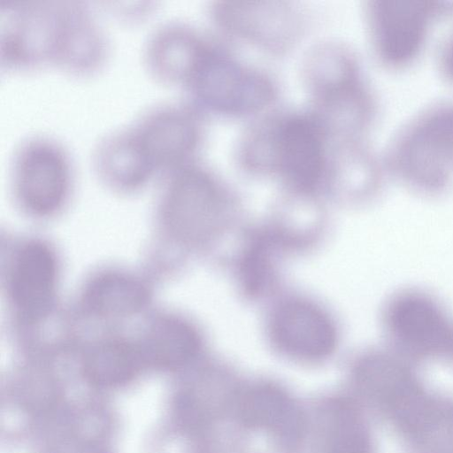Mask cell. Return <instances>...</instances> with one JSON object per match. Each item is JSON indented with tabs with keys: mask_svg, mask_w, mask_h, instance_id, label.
<instances>
[{
	"mask_svg": "<svg viewBox=\"0 0 453 453\" xmlns=\"http://www.w3.org/2000/svg\"><path fill=\"white\" fill-rule=\"evenodd\" d=\"M388 173L426 191L453 180V98L431 102L393 133L382 155Z\"/></svg>",
	"mask_w": 453,
	"mask_h": 453,
	"instance_id": "1",
	"label": "cell"
},
{
	"mask_svg": "<svg viewBox=\"0 0 453 453\" xmlns=\"http://www.w3.org/2000/svg\"><path fill=\"white\" fill-rule=\"evenodd\" d=\"M365 14L377 58L389 70L402 71L420 58L434 23L453 16V1L372 0Z\"/></svg>",
	"mask_w": 453,
	"mask_h": 453,
	"instance_id": "2",
	"label": "cell"
},
{
	"mask_svg": "<svg viewBox=\"0 0 453 453\" xmlns=\"http://www.w3.org/2000/svg\"><path fill=\"white\" fill-rule=\"evenodd\" d=\"M62 26V1L0 0L2 70L54 66Z\"/></svg>",
	"mask_w": 453,
	"mask_h": 453,
	"instance_id": "3",
	"label": "cell"
},
{
	"mask_svg": "<svg viewBox=\"0 0 453 453\" xmlns=\"http://www.w3.org/2000/svg\"><path fill=\"white\" fill-rule=\"evenodd\" d=\"M9 166L15 196L29 211L49 215L65 203L74 165L62 142L45 134L29 135L14 148Z\"/></svg>",
	"mask_w": 453,
	"mask_h": 453,
	"instance_id": "4",
	"label": "cell"
},
{
	"mask_svg": "<svg viewBox=\"0 0 453 453\" xmlns=\"http://www.w3.org/2000/svg\"><path fill=\"white\" fill-rule=\"evenodd\" d=\"M183 88L196 106L227 114L257 111L273 97L265 77L207 44Z\"/></svg>",
	"mask_w": 453,
	"mask_h": 453,
	"instance_id": "5",
	"label": "cell"
},
{
	"mask_svg": "<svg viewBox=\"0 0 453 453\" xmlns=\"http://www.w3.org/2000/svg\"><path fill=\"white\" fill-rule=\"evenodd\" d=\"M160 208L167 228L179 240L201 243L219 226L222 201L213 178L189 163L164 176Z\"/></svg>",
	"mask_w": 453,
	"mask_h": 453,
	"instance_id": "6",
	"label": "cell"
},
{
	"mask_svg": "<svg viewBox=\"0 0 453 453\" xmlns=\"http://www.w3.org/2000/svg\"><path fill=\"white\" fill-rule=\"evenodd\" d=\"M128 127L156 176L164 177L192 163L201 139L196 113L190 107L176 103L150 106Z\"/></svg>",
	"mask_w": 453,
	"mask_h": 453,
	"instance_id": "7",
	"label": "cell"
},
{
	"mask_svg": "<svg viewBox=\"0 0 453 453\" xmlns=\"http://www.w3.org/2000/svg\"><path fill=\"white\" fill-rule=\"evenodd\" d=\"M268 166L281 173L287 181L302 191L313 189L325 169L321 130L312 119L295 116L267 131Z\"/></svg>",
	"mask_w": 453,
	"mask_h": 453,
	"instance_id": "8",
	"label": "cell"
},
{
	"mask_svg": "<svg viewBox=\"0 0 453 453\" xmlns=\"http://www.w3.org/2000/svg\"><path fill=\"white\" fill-rule=\"evenodd\" d=\"M204 47V42L188 26L165 21L147 36L142 47V64L157 81L183 87Z\"/></svg>",
	"mask_w": 453,
	"mask_h": 453,
	"instance_id": "9",
	"label": "cell"
},
{
	"mask_svg": "<svg viewBox=\"0 0 453 453\" xmlns=\"http://www.w3.org/2000/svg\"><path fill=\"white\" fill-rule=\"evenodd\" d=\"M57 279L54 253L40 241L24 244L15 256L9 280L12 300L19 312L35 320L51 306Z\"/></svg>",
	"mask_w": 453,
	"mask_h": 453,
	"instance_id": "10",
	"label": "cell"
},
{
	"mask_svg": "<svg viewBox=\"0 0 453 453\" xmlns=\"http://www.w3.org/2000/svg\"><path fill=\"white\" fill-rule=\"evenodd\" d=\"M272 335L288 354L309 360L327 357L336 344L335 329L328 317L309 303L282 304L272 320Z\"/></svg>",
	"mask_w": 453,
	"mask_h": 453,
	"instance_id": "11",
	"label": "cell"
},
{
	"mask_svg": "<svg viewBox=\"0 0 453 453\" xmlns=\"http://www.w3.org/2000/svg\"><path fill=\"white\" fill-rule=\"evenodd\" d=\"M91 164L102 181L119 190L139 188L155 176L127 125L99 139L93 148Z\"/></svg>",
	"mask_w": 453,
	"mask_h": 453,
	"instance_id": "12",
	"label": "cell"
},
{
	"mask_svg": "<svg viewBox=\"0 0 453 453\" xmlns=\"http://www.w3.org/2000/svg\"><path fill=\"white\" fill-rule=\"evenodd\" d=\"M241 421L249 427L273 433L292 444L303 432V418L290 396L277 387L262 384L250 388L238 401Z\"/></svg>",
	"mask_w": 453,
	"mask_h": 453,
	"instance_id": "13",
	"label": "cell"
},
{
	"mask_svg": "<svg viewBox=\"0 0 453 453\" xmlns=\"http://www.w3.org/2000/svg\"><path fill=\"white\" fill-rule=\"evenodd\" d=\"M200 338L188 323L175 318L157 321L141 349L143 360L163 369H177L198 353Z\"/></svg>",
	"mask_w": 453,
	"mask_h": 453,
	"instance_id": "14",
	"label": "cell"
},
{
	"mask_svg": "<svg viewBox=\"0 0 453 453\" xmlns=\"http://www.w3.org/2000/svg\"><path fill=\"white\" fill-rule=\"evenodd\" d=\"M389 323L400 340L416 345L439 343L450 336L437 307L418 296L398 299L390 309Z\"/></svg>",
	"mask_w": 453,
	"mask_h": 453,
	"instance_id": "15",
	"label": "cell"
},
{
	"mask_svg": "<svg viewBox=\"0 0 453 453\" xmlns=\"http://www.w3.org/2000/svg\"><path fill=\"white\" fill-rule=\"evenodd\" d=\"M145 287L134 278L119 273L101 274L88 284L84 301L93 313L122 317L135 313L147 302Z\"/></svg>",
	"mask_w": 453,
	"mask_h": 453,
	"instance_id": "16",
	"label": "cell"
},
{
	"mask_svg": "<svg viewBox=\"0 0 453 453\" xmlns=\"http://www.w3.org/2000/svg\"><path fill=\"white\" fill-rule=\"evenodd\" d=\"M143 361L140 348L122 340H108L88 352L83 370L91 382L114 387L130 380Z\"/></svg>",
	"mask_w": 453,
	"mask_h": 453,
	"instance_id": "17",
	"label": "cell"
},
{
	"mask_svg": "<svg viewBox=\"0 0 453 453\" xmlns=\"http://www.w3.org/2000/svg\"><path fill=\"white\" fill-rule=\"evenodd\" d=\"M322 452L361 453V442L352 416L339 399L322 411Z\"/></svg>",
	"mask_w": 453,
	"mask_h": 453,
	"instance_id": "18",
	"label": "cell"
},
{
	"mask_svg": "<svg viewBox=\"0 0 453 453\" xmlns=\"http://www.w3.org/2000/svg\"><path fill=\"white\" fill-rule=\"evenodd\" d=\"M270 242L266 239L255 242L245 253L241 274L244 287L251 293L265 288L270 276Z\"/></svg>",
	"mask_w": 453,
	"mask_h": 453,
	"instance_id": "19",
	"label": "cell"
},
{
	"mask_svg": "<svg viewBox=\"0 0 453 453\" xmlns=\"http://www.w3.org/2000/svg\"><path fill=\"white\" fill-rule=\"evenodd\" d=\"M436 65L440 76L447 83L453 85V27L439 43Z\"/></svg>",
	"mask_w": 453,
	"mask_h": 453,
	"instance_id": "20",
	"label": "cell"
}]
</instances>
